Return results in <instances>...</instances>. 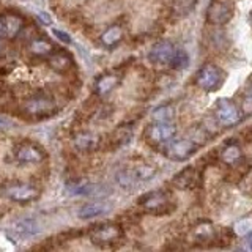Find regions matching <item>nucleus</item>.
Listing matches in <instances>:
<instances>
[{
	"mask_svg": "<svg viewBox=\"0 0 252 252\" xmlns=\"http://www.w3.org/2000/svg\"><path fill=\"white\" fill-rule=\"evenodd\" d=\"M249 22H251V26H252V11H251V14H249Z\"/></svg>",
	"mask_w": 252,
	"mask_h": 252,
	"instance_id": "nucleus-32",
	"label": "nucleus"
},
{
	"mask_svg": "<svg viewBox=\"0 0 252 252\" xmlns=\"http://www.w3.org/2000/svg\"><path fill=\"white\" fill-rule=\"evenodd\" d=\"M195 6V0H175L172 3V13L178 16V18H183V16H188L194 10Z\"/></svg>",
	"mask_w": 252,
	"mask_h": 252,
	"instance_id": "nucleus-22",
	"label": "nucleus"
},
{
	"mask_svg": "<svg viewBox=\"0 0 252 252\" xmlns=\"http://www.w3.org/2000/svg\"><path fill=\"white\" fill-rule=\"evenodd\" d=\"M47 63H49V66L54 71H57V73H65V71H68L73 66V59H71V55L66 52H52L49 55Z\"/></svg>",
	"mask_w": 252,
	"mask_h": 252,
	"instance_id": "nucleus-17",
	"label": "nucleus"
},
{
	"mask_svg": "<svg viewBox=\"0 0 252 252\" xmlns=\"http://www.w3.org/2000/svg\"><path fill=\"white\" fill-rule=\"evenodd\" d=\"M173 115H175V110L170 104L161 106L153 110V120L155 122H172Z\"/></svg>",
	"mask_w": 252,
	"mask_h": 252,
	"instance_id": "nucleus-25",
	"label": "nucleus"
},
{
	"mask_svg": "<svg viewBox=\"0 0 252 252\" xmlns=\"http://www.w3.org/2000/svg\"><path fill=\"white\" fill-rule=\"evenodd\" d=\"M251 248H252V240H251Z\"/></svg>",
	"mask_w": 252,
	"mask_h": 252,
	"instance_id": "nucleus-33",
	"label": "nucleus"
},
{
	"mask_svg": "<svg viewBox=\"0 0 252 252\" xmlns=\"http://www.w3.org/2000/svg\"><path fill=\"white\" fill-rule=\"evenodd\" d=\"M178 47L170 41H158L148 52V60L158 66H173Z\"/></svg>",
	"mask_w": 252,
	"mask_h": 252,
	"instance_id": "nucleus-6",
	"label": "nucleus"
},
{
	"mask_svg": "<svg viewBox=\"0 0 252 252\" xmlns=\"http://www.w3.org/2000/svg\"><path fill=\"white\" fill-rule=\"evenodd\" d=\"M213 117H215V120L219 126H222V128H232V126L241 123L243 110L236 102L222 98L218 99L215 110H213Z\"/></svg>",
	"mask_w": 252,
	"mask_h": 252,
	"instance_id": "nucleus-2",
	"label": "nucleus"
},
{
	"mask_svg": "<svg viewBox=\"0 0 252 252\" xmlns=\"http://www.w3.org/2000/svg\"><path fill=\"white\" fill-rule=\"evenodd\" d=\"M192 236L195 241H211L216 238V230L208 220H200L192 227Z\"/></svg>",
	"mask_w": 252,
	"mask_h": 252,
	"instance_id": "nucleus-18",
	"label": "nucleus"
},
{
	"mask_svg": "<svg viewBox=\"0 0 252 252\" xmlns=\"http://www.w3.org/2000/svg\"><path fill=\"white\" fill-rule=\"evenodd\" d=\"M224 71L215 63H205L195 74V84L203 92H216L224 84Z\"/></svg>",
	"mask_w": 252,
	"mask_h": 252,
	"instance_id": "nucleus-3",
	"label": "nucleus"
},
{
	"mask_svg": "<svg viewBox=\"0 0 252 252\" xmlns=\"http://www.w3.org/2000/svg\"><path fill=\"white\" fill-rule=\"evenodd\" d=\"M199 144L192 139H178V140H170L164 147V155L172 161H188L197 150H199Z\"/></svg>",
	"mask_w": 252,
	"mask_h": 252,
	"instance_id": "nucleus-5",
	"label": "nucleus"
},
{
	"mask_svg": "<svg viewBox=\"0 0 252 252\" xmlns=\"http://www.w3.org/2000/svg\"><path fill=\"white\" fill-rule=\"evenodd\" d=\"M18 230L22 232L24 235H33L39 230V228L36 227V224L33 222V220H26V222H21L18 225Z\"/></svg>",
	"mask_w": 252,
	"mask_h": 252,
	"instance_id": "nucleus-26",
	"label": "nucleus"
},
{
	"mask_svg": "<svg viewBox=\"0 0 252 252\" xmlns=\"http://www.w3.org/2000/svg\"><path fill=\"white\" fill-rule=\"evenodd\" d=\"M0 192L5 197V199L16 202V203H32L35 202L41 191L30 183H24V181H10V183H5L0 189Z\"/></svg>",
	"mask_w": 252,
	"mask_h": 252,
	"instance_id": "nucleus-1",
	"label": "nucleus"
},
{
	"mask_svg": "<svg viewBox=\"0 0 252 252\" xmlns=\"http://www.w3.org/2000/svg\"><path fill=\"white\" fill-rule=\"evenodd\" d=\"M246 104L252 106V85L248 89V98H246V102H244V106ZM251 112H252V107H251Z\"/></svg>",
	"mask_w": 252,
	"mask_h": 252,
	"instance_id": "nucleus-29",
	"label": "nucleus"
},
{
	"mask_svg": "<svg viewBox=\"0 0 252 252\" xmlns=\"http://www.w3.org/2000/svg\"><path fill=\"white\" fill-rule=\"evenodd\" d=\"M22 110L32 117L47 115V114H52L55 110V101H54V98L47 96V94L39 93V94H35V96L29 98L26 102H24Z\"/></svg>",
	"mask_w": 252,
	"mask_h": 252,
	"instance_id": "nucleus-9",
	"label": "nucleus"
},
{
	"mask_svg": "<svg viewBox=\"0 0 252 252\" xmlns=\"http://www.w3.org/2000/svg\"><path fill=\"white\" fill-rule=\"evenodd\" d=\"M233 18V8L224 0H211L207 8V21L213 26H225Z\"/></svg>",
	"mask_w": 252,
	"mask_h": 252,
	"instance_id": "nucleus-10",
	"label": "nucleus"
},
{
	"mask_svg": "<svg viewBox=\"0 0 252 252\" xmlns=\"http://www.w3.org/2000/svg\"><path fill=\"white\" fill-rule=\"evenodd\" d=\"M2 51H3V44H2V41H0V54H2Z\"/></svg>",
	"mask_w": 252,
	"mask_h": 252,
	"instance_id": "nucleus-31",
	"label": "nucleus"
},
{
	"mask_svg": "<svg viewBox=\"0 0 252 252\" xmlns=\"http://www.w3.org/2000/svg\"><path fill=\"white\" fill-rule=\"evenodd\" d=\"M112 210V207L104 202V200H94V202H89L82 205L81 208L77 210V216L81 219H92V218H98V216H102L106 215Z\"/></svg>",
	"mask_w": 252,
	"mask_h": 252,
	"instance_id": "nucleus-12",
	"label": "nucleus"
},
{
	"mask_svg": "<svg viewBox=\"0 0 252 252\" xmlns=\"http://www.w3.org/2000/svg\"><path fill=\"white\" fill-rule=\"evenodd\" d=\"M188 62H189L188 54H186L183 49H178L177 59H175V62H173V66H172V68H175V69L186 68V66H188Z\"/></svg>",
	"mask_w": 252,
	"mask_h": 252,
	"instance_id": "nucleus-27",
	"label": "nucleus"
},
{
	"mask_svg": "<svg viewBox=\"0 0 252 252\" xmlns=\"http://www.w3.org/2000/svg\"><path fill=\"white\" fill-rule=\"evenodd\" d=\"M139 203L142 205V208L145 211L152 213V215H158V216L169 215V213L173 210V202L169 197V194L164 191L148 192L147 195L142 197Z\"/></svg>",
	"mask_w": 252,
	"mask_h": 252,
	"instance_id": "nucleus-4",
	"label": "nucleus"
},
{
	"mask_svg": "<svg viewBox=\"0 0 252 252\" xmlns=\"http://www.w3.org/2000/svg\"><path fill=\"white\" fill-rule=\"evenodd\" d=\"M99 136L98 134H94L92 131H82L76 134V137L73 140L74 144V148L79 150V152H94L98 147H99Z\"/></svg>",
	"mask_w": 252,
	"mask_h": 252,
	"instance_id": "nucleus-13",
	"label": "nucleus"
},
{
	"mask_svg": "<svg viewBox=\"0 0 252 252\" xmlns=\"http://www.w3.org/2000/svg\"><path fill=\"white\" fill-rule=\"evenodd\" d=\"M233 233L236 236H248L252 233V216H244L233 224Z\"/></svg>",
	"mask_w": 252,
	"mask_h": 252,
	"instance_id": "nucleus-24",
	"label": "nucleus"
},
{
	"mask_svg": "<svg viewBox=\"0 0 252 252\" xmlns=\"http://www.w3.org/2000/svg\"><path fill=\"white\" fill-rule=\"evenodd\" d=\"M3 18V36L6 38H14L21 33L24 29V21L18 14H5Z\"/></svg>",
	"mask_w": 252,
	"mask_h": 252,
	"instance_id": "nucleus-16",
	"label": "nucleus"
},
{
	"mask_svg": "<svg viewBox=\"0 0 252 252\" xmlns=\"http://www.w3.org/2000/svg\"><path fill=\"white\" fill-rule=\"evenodd\" d=\"M175 136H177V126L172 122H155L145 131L147 140L153 145H164L172 139H175Z\"/></svg>",
	"mask_w": 252,
	"mask_h": 252,
	"instance_id": "nucleus-8",
	"label": "nucleus"
},
{
	"mask_svg": "<svg viewBox=\"0 0 252 252\" xmlns=\"http://www.w3.org/2000/svg\"><path fill=\"white\" fill-rule=\"evenodd\" d=\"M220 161H222L228 167H236L240 162L244 161L243 158V150L238 144H227L222 152H220Z\"/></svg>",
	"mask_w": 252,
	"mask_h": 252,
	"instance_id": "nucleus-14",
	"label": "nucleus"
},
{
	"mask_svg": "<svg viewBox=\"0 0 252 252\" xmlns=\"http://www.w3.org/2000/svg\"><path fill=\"white\" fill-rule=\"evenodd\" d=\"M195 170L192 167H186L185 170L178 172L175 178L172 180V185L177 189H189L195 181Z\"/></svg>",
	"mask_w": 252,
	"mask_h": 252,
	"instance_id": "nucleus-21",
	"label": "nucleus"
},
{
	"mask_svg": "<svg viewBox=\"0 0 252 252\" xmlns=\"http://www.w3.org/2000/svg\"><path fill=\"white\" fill-rule=\"evenodd\" d=\"M52 35H54V36H57L62 43L71 44V41H73V39H71V36L66 33V32H62V30H59V29H52Z\"/></svg>",
	"mask_w": 252,
	"mask_h": 252,
	"instance_id": "nucleus-28",
	"label": "nucleus"
},
{
	"mask_svg": "<svg viewBox=\"0 0 252 252\" xmlns=\"http://www.w3.org/2000/svg\"><path fill=\"white\" fill-rule=\"evenodd\" d=\"M99 39H101L102 46L112 49V47H115L123 39V29L120 26H117V24L115 26H110L109 29H106L104 32H102Z\"/></svg>",
	"mask_w": 252,
	"mask_h": 252,
	"instance_id": "nucleus-19",
	"label": "nucleus"
},
{
	"mask_svg": "<svg viewBox=\"0 0 252 252\" xmlns=\"http://www.w3.org/2000/svg\"><path fill=\"white\" fill-rule=\"evenodd\" d=\"M118 84H120V76L118 74H102L94 82V93L98 96H107L110 92H114Z\"/></svg>",
	"mask_w": 252,
	"mask_h": 252,
	"instance_id": "nucleus-15",
	"label": "nucleus"
},
{
	"mask_svg": "<svg viewBox=\"0 0 252 252\" xmlns=\"http://www.w3.org/2000/svg\"><path fill=\"white\" fill-rule=\"evenodd\" d=\"M123 238V230L118 224H102L90 232V241L96 246H112Z\"/></svg>",
	"mask_w": 252,
	"mask_h": 252,
	"instance_id": "nucleus-7",
	"label": "nucleus"
},
{
	"mask_svg": "<svg viewBox=\"0 0 252 252\" xmlns=\"http://www.w3.org/2000/svg\"><path fill=\"white\" fill-rule=\"evenodd\" d=\"M14 158L21 164H39L44 159V152L33 142H22L14 148Z\"/></svg>",
	"mask_w": 252,
	"mask_h": 252,
	"instance_id": "nucleus-11",
	"label": "nucleus"
},
{
	"mask_svg": "<svg viewBox=\"0 0 252 252\" xmlns=\"http://www.w3.org/2000/svg\"><path fill=\"white\" fill-rule=\"evenodd\" d=\"M115 180H117V183L120 185L122 188H125V189H131L136 185H139L136 181V178H134V173H132L131 167L129 169H122L115 175Z\"/></svg>",
	"mask_w": 252,
	"mask_h": 252,
	"instance_id": "nucleus-23",
	"label": "nucleus"
},
{
	"mask_svg": "<svg viewBox=\"0 0 252 252\" xmlns=\"http://www.w3.org/2000/svg\"><path fill=\"white\" fill-rule=\"evenodd\" d=\"M29 52L35 57H49L54 52V46L44 38H35L29 44Z\"/></svg>",
	"mask_w": 252,
	"mask_h": 252,
	"instance_id": "nucleus-20",
	"label": "nucleus"
},
{
	"mask_svg": "<svg viewBox=\"0 0 252 252\" xmlns=\"http://www.w3.org/2000/svg\"><path fill=\"white\" fill-rule=\"evenodd\" d=\"M3 35V18L0 16V36Z\"/></svg>",
	"mask_w": 252,
	"mask_h": 252,
	"instance_id": "nucleus-30",
	"label": "nucleus"
}]
</instances>
